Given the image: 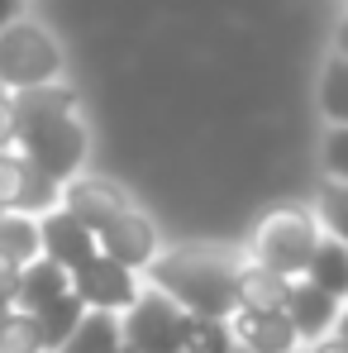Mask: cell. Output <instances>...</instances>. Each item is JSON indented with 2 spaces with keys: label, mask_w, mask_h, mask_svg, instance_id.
<instances>
[{
  "label": "cell",
  "mask_w": 348,
  "mask_h": 353,
  "mask_svg": "<svg viewBox=\"0 0 348 353\" xmlns=\"http://www.w3.org/2000/svg\"><path fill=\"white\" fill-rule=\"evenodd\" d=\"M234 258L210 248H172L158 253L148 268V287L163 292L172 305H181L196 320H220L229 325L238 301H234Z\"/></svg>",
  "instance_id": "obj_2"
},
{
  "label": "cell",
  "mask_w": 348,
  "mask_h": 353,
  "mask_svg": "<svg viewBox=\"0 0 348 353\" xmlns=\"http://www.w3.org/2000/svg\"><path fill=\"white\" fill-rule=\"evenodd\" d=\"M10 315H14V305H10V301H0V325H5Z\"/></svg>",
  "instance_id": "obj_30"
},
{
  "label": "cell",
  "mask_w": 348,
  "mask_h": 353,
  "mask_svg": "<svg viewBox=\"0 0 348 353\" xmlns=\"http://www.w3.org/2000/svg\"><path fill=\"white\" fill-rule=\"evenodd\" d=\"M62 77V43L34 19H14L0 34V91L24 96L39 86H53Z\"/></svg>",
  "instance_id": "obj_4"
},
{
  "label": "cell",
  "mask_w": 348,
  "mask_h": 353,
  "mask_svg": "<svg viewBox=\"0 0 348 353\" xmlns=\"http://www.w3.org/2000/svg\"><path fill=\"white\" fill-rule=\"evenodd\" d=\"M334 53H339V58H348V14L339 19V29H334Z\"/></svg>",
  "instance_id": "obj_28"
},
{
  "label": "cell",
  "mask_w": 348,
  "mask_h": 353,
  "mask_svg": "<svg viewBox=\"0 0 348 353\" xmlns=\"http://www.w3.org/2000/svg\"><path fill=\"white\" fill-rule=\"evenodd\" d=\"M300 353H348V344L339 334H329V339H315V344H305Z\"/></svg>",
  "instance_id": "obj_26"
},
{
  "label": "cell",
  "mask_w": 348,
  "mask_h": 353,
  "mask_svg": "<svg viewBox=\"0 0 348 353\" xmlns=\"http://www.w3.org/2000/svg\"><path fill=\"white\" fill-rule=\"evenodd\" d=\"M334 334L348 344V301H344V315H339V325H334Z\"/></svg>",
  "instance_id": "obj_29"
},
{
  "label": "cell",
  "mask_w": 348,
  "mask_h": 353,
  "mask_svg": "<svg viewBox=\"0 0 348 353\" xmlns=\"http://www.w3.org/2000/svg\"><path fill=\"white\" fill-rule=\"evenodd\" d=\"M72 292H76V301H81L86 310L124 315V310L143 296V287H139V272L119 268V263H110V258L101 253V258H91L81 272H72Z\"/></svg>",
  "instance_id": "obj_6"
},
{
  "label": "cell",
  "mask_w": 348,
  "mask_h": 353,
  "mask_svg": "<svg viewBox=\"0 0 348 353\" xmlns=\"http://www.w3.org/2000/svg\"><path fill=\"white\" fill-rule=\"evenodd\" d=\"M229 344L238 353H300V334L291 330L287 310L258 315V310H234L229 320Z\"/></svg>",
  "instance_id": "obj_11"
},
{
  "label": "cell",
  "mask_w": 348,
  "mask_h": 353,
  "mask_svg": "<svg viewBox=\"0 0 348 353\" xmlns=\"http://www.w3.org/2000/svg\"><path fill=\"white\" fill-rule=\"evenodd\" d=\"M229 325H220V320H196L191 315V325H186V349L181 353H229Z\"/></svg>",
  "instance_id": "obj_22"
},
{
  "label": "cell",
  "mask_w": 348,
  "mask_h": 353,
  "mask_svg": "<svg viewBox=\"0 0 348 353\" xmlns=\"http://www.w3.org/2000/svg\"><path fill=\"white\" fill-rule=\"evenodd\" d=\"M305 282L320 287V292H329L334 301H348V243L320 239V248H315V258L305 268Z\"/></svg>",
  "instance_id": "obj_15"
},
{
  "label": "cell",
  "mask_w": 348,
  "mask_h": 353,
  "mask_svg": "<svg viewBox=\"0 0 348 353\" xmlns=\"http://www.w3.org/2000/svg\"><path fill=\"white\" fill-rule=\"evenodd\" d=\"M19 10H24V0H0V34L19 19Z\"/></svg>",
  "instance_id": "obj_27"
},
{
  "label": "cell",
  "mask_w": 348,
  "mask_h": 353,
  "mask_svg": "<svg viewBox=\"0 0 348 353\" xmlns=\"http://www.w3.org/2000/svg\"><path fill=\"white\" fill-rule=\"evenodd\" d=\"M229 353H238V349H229Z\"/></svg>",
  "instance_id": "obj_31"
},
{
  "label": "cell",
  "mask_w": 348,
  "mask_h": 353,
  "mask_svg": "<svg viewBox=\"0 0 348 353\" xmlns=\"http://www.w3.org/2000/svg\"><path fill=\"white\" fill-rule=\"evenodd\" d=\"M0 258L29 268L39 258V220L34 215H0Z\"/></svg>",
  "instance_id": "obj_19"
},
{
  "label": "cell",
  "mask_w": 348,
  "mask_h": 353,
  "mask_svg": "<svg viewBox=\"0 0 348 353\" xmlns=\"http://www.w3.org/2000/svg\"><path fill=\"white\" fill-rule=\"evenodd\" d=\"M58 205H62L58 181L39 176L14 148L0 153V215H34V220H43Z\"/></svg>",
  "instance_id": "obj_7"
},
{
  "label": "cell",
  "mask_w": 348,
  "mask_h": 353,
  "mask_svg": "<svg viewBox=\"0 0 348 353\" xmlns=\"http://www.w3.org/2000/svg\"><path fill=\"white\" fill-rule=\"evenodd\" d=\"M320 168L325 181H344L348 186V129H329L325 143H320Z\"/></svg>",
  "instance_id": "obj_23"
},
{
  "label": "cell",
  "mask_w": 348,
  "mask_h": 353,
  "mask_svg": "<svg viewBox=\"0 0 348 353\" xmlns=\"http://www.w3.org/2000/svg\"><path fill=\"white\" fill-rule=\"evenodd\" d=\"M34 320H39V334H43V349H48V353H58L62 344H67V339L76 334V325L86 320V305L76 301V292H67V296H58L53 305H43V310H39Z\"/></svg>",
  "instance_id": "obj_17"
},
{
  "label": "cell",
  "mask_w": 348,
  "mask_h": 353,
  "mask_svg": "<svg viewBox=\"0 0 348 353\" xmlns=\"http://www.w3.org/2000/svg\"><path fill=\"white\" fill-rule=\"evenodd\" d=\"M186 325H191V315L181 305H172L153 287H143V296L119 315L124 353H181L186 349Z\"/></svg>",
  "instance_id": "obj_5"
},
{
  "label": "cell",
  "mask_w": 348,
  "mask_h": 353,
  "mask_svg": "<svg viewBox=\"0 0 348 353\" xmlns=\"http://www.w3.org/2000/svg\"><path fill=\"white\" fill-rule=\"evenodd\" d=\"M339 315H344V301H334L329 292L310 287L305 277H300V282H291L287 320H291V330L300 334V344L329 339V334H334V325H339Z\"/></svg>",
  "instance_id": "obj_12"
},
{
  "label": "cell",
  "mask_w": 348,
  "mask_h": 353,
  "mask_svg": "<svg viewBox=\"0 0 348 353\" xmlns=\"http://www.w3.org/2000/svg\"><path fill=\"white\" fill-rule=\"evenodd\" d=\"M19 263H10V258H0V301H10L14 305V296H19Z\"/></svg>",
  "instance_id": "obj_25"
},
{
  "label": "cell",
  "mask_w": 348,
  "mask_h": 353,
  "mask_svg": "<svg viewBox=\"0 0 348 353\" xmlns=\"http://www.w3.org/2000/svg\"><path fill=\"white\" fill-rule=\"evenodd\" d=\"M14 110H19L14 153L34 172L58 181V186L81 176L86 153H91V134H86L81 101H76L72 86L53 81V86H39V91H24V96H14Z\"/></svg>",
  "instance_id": "obj_1"
},
{
  "label": "cell",
  "mask_w": 348,
  "mask_h": 353,
  "mask_svg": "<svg viewBox=\"0 0 348 353\" xmlns=\"http://www.w3.org/2000/svg\"><path fill=\"white\" fill-rule=\"evenodd\" d=\"M72 292V272H62L58 263H48L43 253L19 272V296H14V310H24V315H39L43 305H53L58 296Z\"/></svg>",
  "instance_id": "obj_14"
},
{
  "label": "cell",
  "mask_w": 348,
  "mask_h": 353,
  "mask_svg": "<svg viewBox=\"0 0 348 353\" xmlns=\"http://www.w3.org/2000/svg\"><path fill=\"white\" fill-rule=\"evenodd\" d=\"M39 253L58 263L62 272H81L91 258H101V243H96V230H86L76 215H67L58 205L39 220Z\"/></svg>",
  "instance_id": "obj_10"
},
{
  "label": "cell",
  "mask_w": 348,
  "mask_h": 353,
  "mask_svg": "<svg viewBox=\"0 0 348 353\" xmlns=\"http://www.w3.org/2000/svg\"><path fill=\"white\" fill-rule=\"evenodd\" d=\"M96 243H101V253H105L110 263L129 268V272H148L153 258H158V225L134 205V210L115 215V220L96 234Z\"/></svg>",
  "instance_id": "obj_9"
},
{
  "label": "cell",
  "mask_w": 348,
  "mask_h": 353,
  "mask_svg": "<svg viewBox=\"0 0 348 353\" xmlns=\"http://www.w3.org/2000/svg\"><path fill=\"white\" fill-rule=\"evenodd\" d=\"M0 353H48L43 349V334H39V320L14 310L5 325H0Z\"/></svg>",
  "instance_id": "obj_21"
},
{
  "label": "cell",
  "mask_w": 348,
  "mask_h": 353,
  "mask_svg": "<svg viewBox=\"0 0 348 353\" xmlns=\"http://www.w3.org/2000/svg\"><path fill=\"white\" fill-rule=\"evenodd\" d=\"M315 220H320V234L348 243V186L344 181H325L320 196H315Z\"/></svg>",
  "instance_id": "obj_20"
},
{
  "label": "cell",
  "mask_w": 348,
  "mask_h": 353,
  "mask_svg": "<svg viewBox=\"0 0 348 353\" xmlns=\"http://www.w3.org/2000/svg\"><path fill=\"white\" fill-rule=\"evenodd\" d=\"M62 210L67 215H76L86 230H105L115 215H124V210H134V196L119 186V181H110V176H72L67 186H62Z\"/></svg>",
  "instance_id": "obj_8"
},
{
  "label": "cell",
  "mask_w": 348,
  "mask_h": 353,
  "mask_svg": "<svg viewBox=\"0 0 348 353\" xmlns=\"http://www.w3.org/2000/svg\"><path fill=\"white\" fill-rule=\"evenodd\" d=\"M234 301H238V310H258V315L287 310L291 277L263 268V263H253V258H243V263L234 268Z\"/></svg>",
  "instance_id": "obj_13"
},
{
  "label": "cell",
  "mask_w": 348,
  "mask_h": 353,
  "mask_svg": "<svg viewBox=\"0 0 348 353\" xmlns=\"http://www.w3.org/2000/svg\"><path fill=\"white\" fill-rule=\"evenodd\" d=\"M14 129H19V110H14V96L0 91V153L14 148Z\"/></svg>",
  "instance_id": "obj_24"
},
{
  "label": "cell",
  "mask_w": 348,
  "mask_h": 353,
  "mask_svg": "<svg viewBox=\"0 0 348 353\" xmlns=\"http://www.w3.org/2000/svg\"><path fill=\"white\" fill-rule=\"evenodd\" d=\"M320 239L325 234H320L315 210H305V205H272L248 230V258L291 277V282H300L310 258H315V248H320Z\"/></svg>",
  "instance_id": "obj_3"
},
{
  "label": "cell",
  "mask_w": 348,
  "mask_h": 353,
  "mask_svg": "<svg viewBox=\"0 0 348 353\" xmlns=\"http://www.w3.org/2000/svg\"><path fill=\"white\" fill-rule=\"evenodd\" d=\"M58 353H124L119 315H101V310H86V320L76 325V334H72V339H67Z\"/></svg>",
  "instance_id": "obj_16"
},
{
  "label": "cell",
  "mask_w": 348,
  "mask_h": 353,
  "mask_svg": "<svg viewBox=\"0 0 348 353\" xmlns=\"http://www.w3.org/2000/svg\"><path fill=\"white\" fill-rule=\"evenodd\" d=\"M320 115L329 119V129H348V58L339 53L320 72Z\"/></svg>",
  "instance_id": "obj_18"
}]
</instances>
